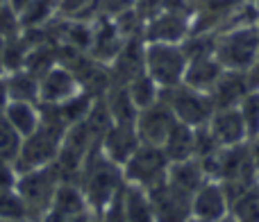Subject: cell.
I'll return each instance as SVG.
<instances>
[{"instance_id": "cell-1", "label": "cell", "mask_w": 259, "mask_h": 222, "mask_svg": "<svg viewBox=\"0 0 259 222\" xmlns=\"http://www.w3.org/2000/svg\"><path fill=\"white\" fill-rule=\"evenodd\" d=\"M77 186L84 193L89 209L94 213H100L125 188L123 168L118 163H114L109 156H105V152L100 147H96V150L89 152V156L82 163Z\"/></svg>"}, {"instance_id": "cell-2", "label": "cell", "mask_w": 259, "mask_h": 222, "mask_svg": "<svg viewBox=\"0 0 259 222\" xmlns=\"http://www.w3.org/2000/svg\"><path fill=\"white\" fill-rule=\"evenodd\" d=\"M187 54H184L182 43H161L143 41V68L152 77L159 89L168 91L182 84L184 71H187Z\"/></svg>"}, {"instance_id": "cell-3", "label": "cell", "mask_w": 259, "mask_h": 222, "mask_svg": "<svg viewBox=\"0 0 259 222\" xmlns=\"http://www.w3.org/2000/svg\"><path fill=\"white\" fill-rule=\"evenodd\" d=\"M59 184H62V179H59L53 163L46 165V168H36V170H30V173L18 175L16 193L21 197L23 206H25L27 220L46 218V213L53 206Z\"/></svg>"}, {"instance_id": "cell-4", "label": "cell", "mask_w": 259, "mask_h": 222, "mask_svg": "<svg viewBox=\"0 0 259 222\" xmlns=\"http://www.w3.org/2000/svg\"><path fill=\"white\" fill-rule=\"evenodd\" d=\"M216 59L225 71H248L259 57V30L255 25H241L216 36Z\"/></svg>"}, {"instance_id": "cell-5", "label": "cell", "mask_w": 259, "mask_h": 222, "mask_svg": "<svg viewBox=\"0 0 259 222\" xmlns=\"http://www.w3.org/2000/svg\"><path fill=\"white\" fill-rule=\"evenodd\" d=\"M168 168L170 161L164 154L161 145L141 143L132 152V156L123 163V177H125V184L139 186L143 191H152V188H157L159 184L166 182Z\"/></svg>"}, {"instance_id": "cell-6", "label": "cell", "mask_w": 259, "mask_h": 222, "mask_svg": "<svg viewBox=\"0 0 259 222\" xmlns=\"http://www.w3.org/2000/svg\"><path fill=\"white\" fill-rule=\"evenodd\" d=\"M168 104L173 109L175 118L180 123L189 125V127H202L209 123L211 114H214V102H211L209 93L196 91L187 84H180L175 89H168Z\"/></svg>"}, {"instance_id": "cell-7", "label": "cell", "mask_w": 259, "mask_h": 222, "mask_svg": "<svg viewBox=\"0 0 259 222\" xmlns=\"http://www.w3.org/2000/svg\"><path fill=\"white\" fill-rule=\"evenodd\" d=\"M175 123H178V118H175L168 100L164 95H159V100L152 102L150 107L139 109L137 118H134V129H137L141 143L161 145L166 141V136L170 134V129L175 127Z\"/></svg>"}, {"instance_id": "cell-8", "label": "cell", "mask_w": 259, "mask_h": 222, "mask_svg": "<svg viewBox=\"0 0 259 222\" xmlns=\"http://www.w3.org/2000/svg\"><path fill=\"white\" fill-rule=\"evenodd\" d=\"M155 211V222H189L193 218L191 213V200L189 193L180 191L170 182L159 184L157 188L148 191Z\"/></svg>"}, {"instance_id": "cell-9", "label": "cell", "mask_w": 259, "mask_h": 222, "mask_svg": "<svg viewBox=\"0 0 259 222\" xmlns=\"http://www.w3.org/2000/svg\"><path fill=\"white\" fill-rule=\"evenodd\" d=\"M191 213L196 220L202 222H219L230 215V197L223 184L216 179H207L193 195Z\"/></svg>"}, {"instance_id": "cell-10", "label": "cell", "mask_w": 259, "mask_h": 222, "mask_svg": "<svg viewBox=\"0 0 259 222\" xmlns=\"http://www.w3.org/2000/svg\"><path fill=\"white\" fill-rule=\"evenodd\" d=\"M75 73L64 64H55L39 77V104H59L80 91Z\"/></svg>"}, {"instance_id": "cell-11", "label": "cell", "mask_w": 259, "mask_h": 222, "mask_svg": "<svg viewBox=\"0 0 259 222\" xmlns=\"http://www.w3.org/2000/svg\"><path fill=\"white\" fill-rule=\"evenodd\" d=\"M189 32V18L184 16V9H161L157 16L146 23V43L161 41V43H182Z\"/></svg>"}, {"instance_id": "cell-12", "label": "cell", "mask_w": 259, "mask_h": 222, "mask_svg": "<svg viewBox=\"0 0 259 222\" xmlns=\"http://www.w3.org/2000/svg\"><path fill=\"white\" fill-rule=\"evenodd\" d=\"M207 129L214 136V141L219 143V147H232L248 143V129L239 107L216 109L211 114L209 123H207Z\"/></svg>"}, {"instance_id": "cell-13", "label": "cell", "mask_w": 259, "mask_h": 222, "mask_svg": "<svg viewBox=\"0 0 259 222\" xmlns=\"http://www.w3.org/2000/svg\"><path fill=\"white\" fill-rule=\"evenodd\" d=\"M141 145L139 141V134L134 129V123H112L107 127L100 143V150L105 152V156L118 163L123 168V163L132 156V152Z\"/></svg>"}, {"instance_id": "cell-14", "label": "cell", "mask_w": 259, "mask_h": 222, "mask_svg": "<svg viewBox=\"0 0 259 222\" xmlns=\"http://www.w3.org/2000/svg\"><path fill=\"white\" fill-rule=\"evenodd\" d=\"M225 68L216 59V54H202V57H191L187 62V71H184L182 84L191 86L202 93H211L216 82L221 80Z\"/></svg>"}, {"instance_id": "cell-15", "label": "cell", "mask_w": 259, "mask_h": 222, "mask_svg": "<svg viewBox=\"0 0 259 222\" xmlns=\"http://www.w3.org/2000/svg\"><path fill=\"white\" fill-rule=\"evenodd\" d=\"M250 93L248 86L246 73L243 71H223L221 80L216 82V86L211 89L209 98L214 102V109H230V107H239L241 100Z\"/></svg>"}, {"instance_id": "cell-16", "label": "cell", "mask_w": 259, "mask_h": 222, "mask_svg": "<svg viewBox=\"0 0 259 222\" xmlns=\"http://www.w3.org/2000/svg\"><path fill=\"white\" fill-rule=\"evenodd\" d=\"M89 204H87V197L82 193V188L73 182H62L55 193V200L50 211L46 213L44 220H64V218H75V215L87 213Z\"/></svg>"}, {"instance_id": "cell-17", "label": "cell", "mask_w": 259, "mask_h": 222, "mask_svg": "<svg viewBox=\"0 0 259 222\" xmlns=\"http://www.w3.org/2000/svg\"><path fill=\"white\" fill-rule=\"evenodd\" d=\"M125 39L121 36L116 23H98L94 25V39H91V57L100 64H112L121 52Z\"/></svg>"}, {"instance_id": "cell-18", "label": "cell", "mask_w": 259, "mask_h": 222, "mask_svg": "<svg viewBox=\"0 0 259 222\" xmlns=\"http://www.w3.org/2000/svg\"><path fill=\"white\" fill-rule=\"evenodd\" d=\"M161 150L168 156L170 163L196 159V129L178 120L170 134L166 136V141L161 143Z\"/></svg>"}, {"instance_id": "cell-19", "label": "cell", "mask_w": 259, "mask_h": 222, "mask_svg": "<svg viewBox=\"0 0 259 222\" xmlns=\"http://www.w3.org/2000/svg\"><path fill=\"white\" fill-rule=\"evenodd\" d=\"M207 173L202 168V163L198 159H187V161H178V163H170L168 168V177L166 182H170L173 186H178L180 191L189 193V195H196V191L207 182Z\"/></svg>"}, {"instance_id": "cell-20", "label": "cell", "mask_w": 259, "mask_h": 222, "mask_svg": "<svg viewBox=\"0 0 259 222\" xmlns=\"http://www.w3.org/2000/svg\"><path fill=\"white\" fill-rule=\"evenodd\" d=\"M123 211H125L127 222H155V211H152V202L148 191L132 184H125L121 193Z\"/></svg>"}, {"instance_id": "cell-21", "label": "cell", "mask_w": 259, "mask_h": 222, "mask_svg": "<svg viewBox=\"0 0 259 222\" xmlns=\"http://www.w3.org/2000/svg\"><path fill=\"white\" fill-rule=\"evenodd\" d=\"M5 120L21 134L23 138L30 136L41 123V111L39 104L34 102H18V100H9L5 107Z\"/></svg>"}, {"instance_id": "cell-22", "label": "cell", "mask_w": 259, "mask_h": 222, "mask_svg": "<svg viewBox=\"0 0 259 222\" xmlns=\"http://www.w3.org/2000/svg\"><path fill=\"white\" fill-rule=\"evenodd\" d=\"M7 80L9 100H18V102H34L39 104V77L30 73L27 68L14 73H5Z\"/></svg>"}, {"instance_id": "cell-23", "label": "cell", "mask_w": 259, "mask_h": 222, "mask_svg": "<svg viewBox=\"0 0 259 222\" xmlns=\"http://www.w3.org/2000/svg\"><path fill=\"white\" fill-rule=\"evenodd\" d=\"M230 215L237 222H259V182L230 200Z\"/></svg>"}, {"instance_id": "cell-24", "label": "cell", "mask_w": 259, "mask_h": 222, "mask_svg": "<svg viewBox=\"0 0 259 222\" xmlns=\"http://www.w3.org/2000/svg\"><path fill=\"white\" fill-rule=\"evenodd\" d=\"M125 86H127V93H130V98H132V102H134L137 109L150 107V104L157 102L159 95H161V89L152 82V77L148 75L146 71L139 73L137 77H132Z\"/></svg>"}, {"instance_id": "cell-25", "label": "cell", "mask_w": 259, "mask_h": 222, "mask_svg": "<svg viewBox=\"0 0 259 222\" xmlns=\"http://www.w3.org/2000/svg\"><path fill=\"white\" fill-rule=\"evenodd\" d=\"M57 14V5L53 0H34L25 12L21 14V30H39V27H46L53 23V16Z\"/></svg>"}, {"instance_id": "cell-26", "label": "cell", "mask_w": 259, "mask_h": 222, "mask_svg": "<svg viewBox=\"0 0 259 222\" xmlns=\"http://www.w3.org/2000/svg\"><path fill=\"white\" fill-rule=\"evenodd\" d=\"M21 145H23V136L3 118L0 120V159L14 163L18 159Z\"/></svg>"}, {"instance_id": "cell-27", "label": "cell", "mask_w": 259, "mask_h": 222, "mask_svg": "<svg viewBox=\"0 0 259 222\" xmlns=\"http://www.w3.org/2000/svg\"><path fill=\"white\" fill-rule=\"evenodd\" d=\"M239 111L243 116V123L248 129V141L259 134V91H250L239 104Z\"/></svg>"}, {"instance_id": "cell-28", "label": "cell", "mask_w": 259, "mask_h": 222, "mask_svg": "<svg viewBox=\"0 0 259 222\" xmlns=\"http://www.w3.org/2000/svg\"><path fill=\"white\" fill-rule=\"evenodd\" d=\"M0 218L27 220L25 206H23L16 191H0Z\"/></svg>"}, {"instance_id": "cell-29", "label": "cell", "mask_w": 259, "mask_h": 222, "mask_svg": "<svg viewBox=\"0 0 259 222\" xmlns=\"http://www.w3.org/2000/svg\"><path fill=\"white\" fill-rule=\"evenodd\" d=\"M21 18L18 14L9 7L7 3L0 5V36L3 39H9V36H16L21 34Z\"/></svg>"}, {"instance_id": "cell-30", "label": "cell", "mask_w": 259, "mask_h": 222, "mask_svg": "<svg viewBox=\"0 0 259 222\" xmlns=\"http://www.w3.org/2000/svg\"><path fill=\"white\" fill-rule=\"evenodd\" d=\"M98 215V222H127L125 220V211H123V202H121V195L114 197L107 206H105Z\"/></svg>"}, {"instance_id": "cell-31", "label": "cell", "mask_w": 259, "mask_h": 222, "mask_svg": "<svg viewBox=\"0 0 259 222\" xmlns=\"http://www.w3.org/2000/svg\"><path fill=\"white\" fill-rule=\"evenodd\" d=\"M18 170L14 163L0 159V191H16Z\"/></svg>"}, {"instance_id": "cell-32", "label": "cell", "mask_w": 259, "mask_h": 222, "mask_svg": "<svg viewBox=\"0 0 259 222\" xmlns=\"http://www.w3.org/2000/svg\"><path fill=\"white\" fill-rule=\"evenodd\" d=\"M91 0H57V14L62 16H80Z\"/></svg>"}, {"instance_id": "cell-33", "label": "cell", "mask_w": 259, "mask_h": 222, "mask_svg": "<svg viewBox=\"0 0 259 222\" xmlns=\"http://www.w3.org/2000/svg\"><path fill=\"white\" fill-rule=\"evenodd\" d=\"M248 150H250V159H252V163H255V168L259 173V134L255 138H250V141H248Z\"/></svg>"}, {"instance_id": "cell-34", "label": "cell", "mask_w": 259, "mask_h": 222, "mask_svg": "<svg viewBox=\"0 0 259 222\" xmlns=\"http://www.w3.org/2000/svg\"><path fill=\"white\" fill-rule=\"evenodd\" d=\"M9 104V91H7V80L5 75H0V111H5V107Z\"/></svg>"}, {"instance_id": "cell-35", "label": "cell", "mask_w": 259, "mask_h": 222, "mask_svg": "<svg viewBox=\"0 0 259 222\" xmlns=\"http://www.w3.org/2000/svg\"><path fill=\"white\" fill-rule=\"evenodd\" d=\"M5 3H7V5H9V7H12V9H14V12H16V14H18V16H21V14H23V12H25V9H27V7H30V5H32V3H34V0H5Z\"/></svg>"}, {"instance_id": "cell-36", "label": "cell", "mask_w": 259, "mask_h": 222, "mask_svg": "<svg viewBox=\"0 0 259 222\" xmlns=\"http://www.w3.org/2000/svg\"><path fill=\"white\" fill-rule=\"evenodd\" d=\"M0 75H5V39L0 36Z\"/></svg>"}, {"instance_id": "cell-37", "label": "cell", "mask_w": 259, "mask_h": 222, "mask_svg": "<svg viewBox=\"0 0 259 222\" xmlns=\"http://www.w3.org/2000/svg\"><path fill=\"white\" fill-rule=\"evenodd\" d=\"M219 222H237V220H234L232 215H225V218H223V220H219Z\"/></svg>"}, {"instance_id": "cell-38", "label": "cell", "mask_w": 259, "mask_h": 222, "mask_svg": "<svg viewBox=\"0 0 259 222\" xmlns=\"http://www.w3.org/2000/svg\"><path fill=\"white\" fill-rule=\"evenodd\" d=\"M0 222H23V220H9V218H0Z\"/></svg>"}, {"instance_id": "cell-39", "label": "cell", "mask_w": 259, "mask_h": 222, "mask_svg": "<svg viewBox=\"0 0 259 222\" xmlns=\"http://www.w3.org/2000/svg\"><path fill=\"white\" fill-rule=\"evenodd\" d=\"M23 222H44V220H23Z\"/></svg>"}, {"instance_id": "cell-40", "label": "cell", "mask_w": 259, "mask_h": 222, "mask_svg": "<svg viewBox=\"0 0 259 222\" xmlns=\"http://www.w3.org/2000/svg\"><path fill=\"white\" fill-rule=\"evenodd\" d=\"M189 222H202V220H196V218H191V220H189Z\"/></svg>"}, {"instance_id": "cell-41", "label": "cell", "mask_w": 259, "mask_h": 222, "mask_svg": "<svg viewBox=\"0 0 259 222\" xmlns=\"http://www.w3.org/2000/svg\"><path fill=\"white\" fill-rule=\"evenodd\" d=\"M0 5H5V0H0Z\"/></svg>"}]
</instances>
